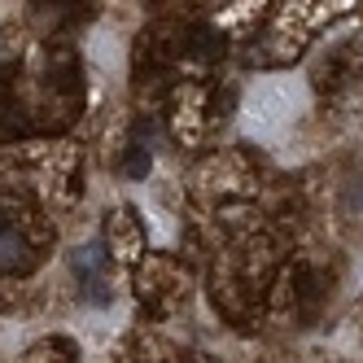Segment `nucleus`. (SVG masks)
<instances>
[{
	"label": "nucleus",
	"instance_id": "nucleus-3",
	"mask_svg": "<svg viewBox=\"0 0 363 363\" xmlns=\"http://www.w3.org/2000/svg\"><path fill=\"white\" fill-rule=\"evenodd\" d=\"M123 171H127V175H145V171H149V149H145L140 140L132 145V153H127V162H123Z\"/></svg>",
	"mask_w": 363,
	"mask_h": 363
},
{
	"label": "nucleus",
	"instance_id": "nucleus-2",
	"mask_svg": "<svg viewBox=\"0 0 363 363\" xmlns=\"http://www.w3.org/2000/svg\"><path fill=\"white\" fill-rule=\"evenodd\" d=\"M31 267V250L18 232H0V272H27Z\"/></svg>",
	"mask_w": 363,
	"mask_h": 363
},
{
	"label": "nucleus",
	"instance_id": "nucleus-1",
	"mask_svg": "<svg viewBox=\"0 0 363 363\" xmlns=\"http://www.w3.org/2000/svg\"><path fill=\"white\" fill-rule=\"evenodd\" d=\"M101 263H106V254H101V245H88V250H74V276L88 280V294L92 302H106V280H101Z\"/></svg>",
	"mask_w": 363,
	"mask_h": 363
}]
</instances>
